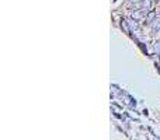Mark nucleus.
Masks as SVG:
<instances>
[{
	"label": "nucleus",
	"instance_id": "nucleus-3",
	"mask_svg": "<svg viewBox=\"0 0 160 140\" xmlns=\"http://www.w3.org/2000/svg\"><path fill=\"white\" fill-rule=\"evenodd\" d=\"M150 25H152L153 32H155V34H160V20H153Z\"/></svg>",
	"mask_w": 160,
	"mask_h": 140
},
{
	"label": "nucleus",
	"instance_id": "nucleus-1",
	"mask_svg": "<svg viewBox=\"0 0 160 140\" xmlns=\"http://www.w3.org/2000/svg\"><path fill=\"white\" fill-rule=\"evenodd\" d=\"M146 13H148V11L143 10V9L133 11V13H132V18H133V20H142V18L146 16Z\"/></svg>",
	"mask_w": 160,
	"mask_h": 140
},
{
	"label": "nucleus",
	"instance_id": "nucleus-7",
	"mask_svg": "<svg viewBox=\"0 0 160 140\" xmlns=\"http://www.w3.org/2000/svg\"><path fill=\"white\" fill-rule=\"evenodd\" d=\"M131 1H139V0H131Z\"/></svg>",
	"mask_w": 160,
	"mask_h": 140
},
{
	"label": "nucleus",
	"instance_id": "nucleus-4",
	"mask_svg": "<svg viewBox=\"0 0 160 140\" xmlns=\"http://www.w3.org/2000/svg\"><path fill=\"white\" fill-rule=\"evenodd\" d=\"M155 13H149L148 16H146V18H145V21H146V24H152V21L155 20Z\"/></svg>",
	"mask_w": 160,
	"mask_h": 140
},
{
	"label": "nucleus",
	"instance_id": "nucleus-6",
	"mask_svg": "<svg viewBox=\"0 0 160 140\" xmlns=\"http://www.w3.org/2000/svg\"><path fill=\"white\" fill-rule=\"evenodd\" d=\"M155 49H156V52H159V53H160V42H157V43H156Z\"/></svg>",
	"mask_w": 160,
	"mask_h": 140
},
{
	"label": "nucleus",
	"instance_id": "nucleus-5",
	"mask_svg": "<svg viewBox=\"0 0 160 140\" xmlns=\"http://www.w3.org/2000/svg\"><path fill=\"white\" fill-rule=\"evenodd\" d=\"M122 27L125 28V31H127V32H129V28H128V25H127V21H125V20L122 21Z\"/></svg>",
	"mask_w": 160,
	"mask_h": 140
},
{
	"label": "nucleus",
	"instance_id": "nucleus-2",
	"mask_svg": "<svg viewBox=\"0 0 160 140\" xmlns=\"http://www.w3.org/2000/svg\"><path fill=\"white\" fill-rule=\"evenodd\" d=\"M152 6V0H139V7L143 10H149Z\"/></svg>",
	"mask_w": 160,
	"mask_h": 140
}]
</instances>
